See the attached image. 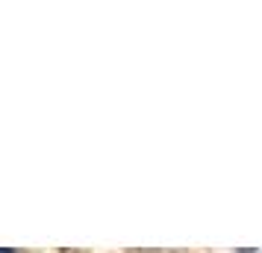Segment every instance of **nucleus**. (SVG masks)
Here are the masks:
<instances>
[]
</instances>
